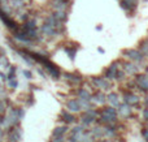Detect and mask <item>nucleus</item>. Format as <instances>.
I'll return each mask as SVG.
<instances>
[{
  "instance_id": "obj_1",
  "label": "nucleus",
  "mask_w": 148,
  "mask_h": 142,
  "mask_svg": "<svg viewBox=\"0 0 148 142\" xmlns=\"http://www.w3.org/2000/svg\"><path fill=\"white\" fill-rule=\"evenodd\" d=\"M100 121L105 123L107 125H112L113 123L117 121V111L113 107H104L100 111Z\"/></svg>"
},
{
  "instance_id": "obj_2",
  "label": "nucleus",
  "mask_w": 148,
  "mask_h": 142,
  "mask_svg": "<svg viewBox=\"0 0 148 142\" xmlns=\"http://www.w3.org/2000/svg\"><path fill=\"white\" fill-rule=\"evenodd\" d=\"M96 117H97V111L88 108L83 115H82L81 120H82V123H83V125H90L96 120Z\"/></svg>"
},
{
  "instance_id": "obj_3",
  "label": "nucleus",
  "mask_w": 148,
  "mask_h": 142,
  "mask_svg": "<svg viewBox=\"0 0 148 142\" xmlns=\"http://www.w3.org/2000/svg\"><path fill=\"white\" fill-rule=\"evenodd\" d=\"M92 83L96 88L101 89V90H109L112 88V83L109 82V80L107 77H94L92 78Z\"/></svg>"
},
{
  "instance_id": "obj_4",
  "label": "nucleus",
  "mask_w": 148,
  "mask_h": 142,
  "mask_svg": "<svg viewBox=\"0 0 148 142\" xmlns=\"http://www.w3.org/2000/svg\"><path fill=\"white\" fill-rule=\"evenodd\" d=\"M8 140L10 142H18L21 140V129L18 125L8 128Z\"/></svg>"
},
{
  "instance_id": "obj_5",
  "label": "nucleus",
  "mask_w": 148,
  "mask_h": 142,
  "mask_svg": "<svg viewBox=\"0 0 148 142\" xmlns=\"http://www.w3.org/2000/svg\"><path fill=\"white\" fill-rule=\"evenodd\" d=\"M123 54L127 55L129 59L134 60V61H142L144 59V55L140 51H138V50H125Z\"/></svg>"
},
{
  "instance_id": "obj_6",
  "label": "nucleus",
  "mask_w": 148,
  "mask_h": 142,
  "mask_svg": "<svg viewBox=\"0 0 148 142\" xmlns=\"http://www.w3.org/2000/svg\"><path fill=\"white\" fill-rule=\"evenodd\" d=\"M40 33L43 34V35L52 38V37H55L57 34V30L53 28V26H51V25H48V23L44 22L43 25H42V28H40Z\"/></svg>"
},
{
  "instance_id": "obj_7",
  "label": "nucleus",
  "mask_w": 148,
  "mask_h": 142,
  "mask_svg": "<svg viewBox=\"0 0 148 142\" xmlns=\"http://www.w3.org/2000/svg\"><path fill=\"white\" fill-rule=\"evenodd\" d=\"M123 101H125V103L129 104V106H136V104L140 102V99H139V97H136L135 94L125 93V95H123Z\"/></svg>"
},
{
  "instance_id": "obj_8",
  "label": "nucleus",
  "mask_w": 148,
  "mask_h": 142,
  "mask_svg": "<svg viewBox=\"0 0 148 142\" xmlns=\"http://www.w3.org/2000/svg\"><path fill=\"white\" fill-rule=\"evenodd\" d=\"M66 108L68 111L70 112H78L81 111V103H79V101H77V99H70V101L66 102Z\"/></svg>"
},
{
  "instance_id": "obj_9",
  "label": "nucleus",
  "mask_w": 148,
  "mask_h": 142,
  "mask_svg": "<svg viewBox=\"0 0 148 142\" xmlns=\"http://www.w3.org/2000/svg\"><path fill=\"white\" fill-rule=\"evenodd\" d=\"M123 72H125V74L133 76L138 72V67L135 64H131V63H125L123 64Z\"/></svg>"
},
{
  "instance_id": "obj_10",
  "label": "nucleus",
  "mask_w": 148,
  "mask_h": 142,
  "mask_svg": "<svg viewBox=\"0 0 148 142\" xmlns=\"http://www.w3.org/2000/svg\"><path fill=\"white\" fill-rule=\"evenodd\" d=\"M77 94H78V98L79 101H84V102H90L92 98V95L88 93V91L86 90V89H79L78 91H77Z\"/></svg>"
},
{
  "instance_id": "obj_11",
  "label": "nucleus",
  "mask_w": 148,
  "mask_h": 142,
  "mask_svg": "<svg viewBox=\"0 0 148 142\" xmlns=\"http://www.w3.org/2000/svg\"><path fill=\"white\" fill-rule=\"evenodd\" d=\"M130 107L131 106H129V104H126V103L118 104V114L122 115V116H125V117L130 116V114H131V108H130Z\"/></svg>"
},
{
  "instance_id": "obj_12",
  "label": "nucleus",
  "mask_w": 148,
  "mask_h": 142,
  "mask_svg": "<svg viewBox=\"0 0 148 142\" xmlns=\"http://www.w3.org/2000/svg\"><path fill=\"white\" fill-rule=\"evenodd\" d=\"M61 119L64 120L66 124H70V123L75 121V117H74V115L70 111H65V110L61 112Z\"/></svg>"
},
{
  "instance_id": "obj_13",
  "label": "nucleus",
  "mask_w": 148,
  "mask_h": 142,
  "mask_svg": "<svg viewBox=\"0 0 148 142\" xmlns=\"http://www.w3.org/2000/svg\"><path fill=\"white\" fill-rule=\"evenodd\" d=\"M91 101L95 102L96 104H103V103H105V101H107V97H105L101 91H99V93H96L95 95H92Z\"/></svg>"
},
{
  "instance_id": "obj_14",
  "label": "nucleus",
  "mask_w": 148,
  "mask_h": 142,
  "mask_svg": "<svg viewBox=\"0 0 148 142\" xmlns=\"http://www.w3.org/2000/svg\"><path fill=\"white\" fill-rule=\"evenodd\" d=\"M55 10H66L68 8V3L66 1H62V0H55L53 4H52Z\"/></svg>"
},
{
  "instance_id": "obj_15",
  "label": "nucleus",
  "mask_w": 148,
  "mask_h": 142,
  "mask_svg": "<svg viewBox=\"0 0 148 142\" xmlns=\"http://www.w3.org/2000/svg\"><path fill=\"white\" fill-rule=\"evenodd\" d=\"M65 78H66L69 82H72L74 83V85H77V83H79L82 81V78H81V76H78V74H73V73H65Z\"/></svg>"
},
{
  "instance_id": "obj_16",
  "label": "nucleus",
  "mask_w": 148,
  "mask_h": 142,
  "mask_svg": "<svg viewBox=\"0 0 148 142\" xmlns=\"http://www.w3.org/2000/svg\"><path fill=\"white\" fill-rule=\"evenodd\" d=\"M121 7L127 10H131L136 7V1L135 0H121Z\"/></svg>"
},
{
  "instance_id": "obj_17",
  "label": "nucleus",
  "mask_w": 148,
  "mask_h": 142,
  "mask_svg": "<svg viewBox=\"0 0 148 142\" xmlns=\"http://www.w3.org/2000/svg\"><path fill=\"white\" fill-rule=\"evenodd\" d=\"M52 16H53L57 21H60V22H64V21L68 18V14L65 10H56V12L52 13Z\"/></svg>"
},
{
  "instance_id": "obj_18",
  "label": "nucleus",
  "mask_w": 148,
  "mask_h": 142,
  "mask_svg": "<svg viewBox=\"0 0 148 142\" xmlns=\"http://www.w3.org/2000/svg\"><path fill=\"white\" fill-rule=\"evenodd\" d=\"M68 129H69V128H68L66 125H64V127H57L56 129L53 130L52 136H53V137H60V136H64L65 133L68 132Z\"/></svg>"
},
{
  "instance_id": "obj_19",
  "label": "nucleus",
  "mask_w": 148,
  "mask_h": 142,
  "mask_svg": "<svg viewBox=\"0 0 148 142\" xmlns=\"http://www.w3.org/2000/svg\"><path fill=\"white\" fill-rule=\"evenodd\" d=\"M117 67H116V64H112L110 67H108V69L105 70V74H107V78L109 80V78H114V74L116 72H117Z\"/></svg>"
},
{
  "instance_id": "obj_20",
  "label": "nucleus",
  "mask_w": 148,
  "mask_h": 142,
  "mask_svg": "<svg viewBox=\"0 0 148 142\" xmlns=\"http://www.w3.org/2000/svg\"><path fill=\"white\" fill-rule=\"evenodd\" d=\"M107 101L110 102L113 106H117V107H118V104H120V101H118V95H117L116 93H109V94H108Z\"/></svg>"
},
{
  "instance_id": "obj_21",
  "label": "nucleus",
  "mask_w": 148,
  "mask_h": 142,
  "mask_svg": "<svg viewBox=\"0 0 148 142\" xmlns=\"http://www.w3.org/2000/svg\"><path fill=\"white\" fill-rule=\"evenodd\" d=\"M94 138H103L104 137V129L103 128H95V129L91 130Z\"/></svg>"
},
{
  "instance_id": "obj_22",
  "label": "nucleus",
  "mask_w": 148,
  "mask_h": 142,
  "mask_svg": "<svg viewBox=\"0 0 148 142\" xmlns=\"http://www.w3.org/2000/svg\"><path fill=\"white\" fill-rule=\"evenodd\" d=\"M23 5H25V1H23V0H10V7L14 8V9L23 8Z\"/></svg>"
},
{
  "instance_id": "obj_23",
  "label": "nucleus",
  "mask_w": 148,
  "mask_h": 142,
  "mask_svg": "<svg viewBox=\"0 0 148 142\" xmlns=\"http://www.w3.org/2000/svg\"><path fill=\"white\" fill-rule=\"evenodd\" d=\"M140 52L144 56H148V41H143L140 43Z\"/></svg>"
},
{
  "instance_id": "obj_24",
  "label": "nucleus",
  "mask_w": 148,
  "mask_h": 142,
  "mask_svg": "<svg viewBox=\"0 0 148 142\" xmlns=\"http://www.w3.org/2000/svg\"><path fill=\"white\" fill-rule=\"evenodd\" d=\"M7 108H8V101H0V115L7 114Z\"/></svg>"
},
{
  "instance_id": "obj_25",
  "label": "nucleus",
  "mask_w": 148,
  "mask_h": 142,
  "mask_svg": "<svg viewBox=\"0 0 148 142\" xmlns=\"http://www.w3.org/2000/svg\"><path fill=\"white\" fill-rule=\"evenodd\" d=\"M65 52H66L68 55H69L70 59H74V56H75V52H77V48H70V47H65Z\"/></svg>"
},
{
  "instance_id": "obj_26",
  "label": "nucleus",
  "mask_w": 148,
  "mask_h": 142,
  "mask_svg": "<svg viewBox=\"0 0 148 142\" xmlns=\"http://www.w3.org/2000/svg\"><path fill=\"white\" fill-rule=\"evenodd\" d=\"M123 76H125V72H123V70H117L114 74V78L116 80H122Z\"/></svg>"
},
{
  "instance_id": "obj_27",
  "label": "nucleus",
  "mask_w": 148,
  "mask_h": 142,
  "mask_svg": "<svg viewBox=\"0 0 148 142\" xmlns=\"http://www.w3.org/2000/svg\"><path fill=\"white\" fill-rule=\"evenodd\" d=\"M9 88L10 89H16V88H17V81H16V78H10V80H9Z\"/></svg>"
},
{
  "instance_id": "obj_28",
  "label": "nucleus",
  "mask_w": 148,
  "mask_h": 142,
  "mask_svg": "<svg viewBox=\"0 0 148 142\" xmlns=\"http://www.w3.org/2000/svg\"><path fill=\"white\" fill-rule=\"evenodd\" d=\"M143 119L148 121V108H144L143 110Z\"/></svg>"
},
{
  "instance_id": "obj_29",
  "label": "nucleus",
  "mask_w": 148,
  "mask_h": 142,
  "mask_svg": "<svg viewBox=\"0 0 148 142\" xmlns=\"http://www.w3.org/2000/svg\"><path fill=\"white\" fill-rule=\"evenodd\" d=\"M143 137H144V140L148 142V130H147V129L143 130Z\"/></svg>"
},
{
  "instance_id": "obj_30",
  "label": "nucleus",
  "mask_w": 148,
  "mask_h": 142,
  "mask_svg": "<svg viewBox=\"0 0 148 142\" xmlns=\"http://www.w3.org/2000/svg\"><path fill=\"white\" fill-rule=\"evenodd\" d=\"M23 74L26 76V78H31V73L27 72V70H23Z\"/></svg>"
},
{
  "instance_id": "obj_31",
  "label": "nucleus",
  "mask_w": 148,
  "mask_h": 142,
  "mask_svg": "<svg viewBox=\"0 0 148 142\" xmlns=\"http://www.w3.org/2000/svg\"><path fill=\"white\" fill-rule=\"evenodd\" d=\"M146 103L148 104V97H147V99H146Z\"/></svg>"
},
{
  "instance_id": "obj_32",
  "label": "nucleus",
  "mask_w": 148,
  "mask_h": 142,
  "mask_svg": "<svg viewBox=\"0 0 148 142\" xmlns=\"http://www.w3.org/2000/svg\"><path fill=\"white\" fill-rule=\"evenodd\" d=\"M146 72H147V73H148V67H147V69H146Z\"/></svg>"
},
{
  "instance_id": "obj_33",
  "label": "nucleus",
  "mask_w": 148,
  "mask_h": 142,
  "mask_svg": "<svg viewBox=\"0 0 148 142\" xmlns=\"http://www.w3.org/2000/svg\"><path fill=\"white\" fill-rule=\"evenodd\" d=\"M8 142H10V141H8Z\"/></svg>"
}]
</instances>
